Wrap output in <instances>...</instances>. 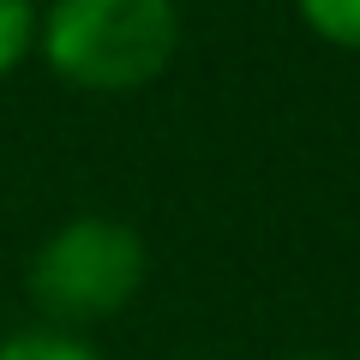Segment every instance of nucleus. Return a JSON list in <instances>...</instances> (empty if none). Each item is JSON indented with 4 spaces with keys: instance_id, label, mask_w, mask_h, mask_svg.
I'll return each instance as SVG.
<instances>
[{
    "instance_id": "1",
    "label": "nucleus",
    "mask_w": 360,
    "mask_h": 360,
    "mask_svg": "<svg viewBox=\"0 0 360 360\" xmlns=\"http://www.w3.org/2000/svg\"><path fill=\"white\" fill-rule=\"evenodd\" d=\"M180 54L174 0H49L37 25V60L60 84L127 96L144 90Z\"/></svg>"
},
{
    "instance_id": "2",
    "label": "nucleus",
    "mask_w": 360,
    "mask_h": 360,
    "mask_svg": "<svg viewBox=\"0 0 360 360\" xmlns=\"http://www.w3.org/2000/svg\"><path fill=\"white\" fill-rule=\"evenodd\" d=\"M150 283V246L132 222L78 210L60 229L37 240L25 264V295L54 330L90 336L96 324H115Z\"/></svg>"
},
{
    "instance_id": "3",
    "label": "nucleus",
    "mask_w": 360,
    "mask_h": 360,
    "mask_svg": "<svg viewBox=\"0 0 360 360\" xmlns=\"http://www.w3.org/2000/svg\"><path fill=\"white\" fill-rule=\"evenodd\" d=\"M0 360H103L96 342L78 330H54V324H25V330L0 336Z\"/></svg>"
},
{
    "instance_id": "4",
    "label": "nucleus",
    "mask_w": 360,
    "mask_h": 360,
    "mask_svg": "<svg viewBox=\"0 0 360 360\" xmlns=\"http://www.w3.org/2000/svg\"><path fill=\"white\" fill-rule=\"evenodd\" d=\"M37 0H0V78H13L25 60H37Z\"/></svg>"
},
{
    "instance_id": "5",
    "label": "nucleus",
    "mask_w": 360,
    "mask_h": 360,
    "mask_svg": "<svg viewBox=\"0 0 360 360\" xmlns=\"http://www.w3.org/2000/svg\"><path fill=\"white\" fill-rule=\"evenodd\" d=\"M295 13L319 42L360 54V0H295Z\"/></svg>"
},
{
    "instance_id": "6",
    "label": "nucleus",
    "mask_w": 360,
    "mask_h": 360,
    "mask_svg": "<svg viewBox=\"0 0 360 360\" xmlns=\"http://www.w3.org/2000/svg\"><path fill=\"white\" fill-rule=\"evenodd\" d=\"M283 360H324V354H283Z\"/></svg>"
}]
</instances>
